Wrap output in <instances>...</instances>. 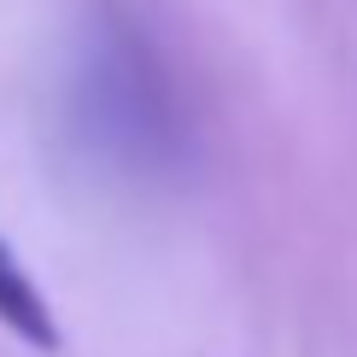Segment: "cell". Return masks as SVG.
<instances>
[{
	"label": "cell",
	"mask_w": 357,
	"mask_h": 357,
	"mask_svg": "<svg viewBox=\"0 0 357 357\" xmlns=\"http://www.w3.org/2000/svg\"><path fill=\"white\" fill-rule=\"evenodd\" d=\"M59 112L70 153L106 182L170 188L199 165L193 94L153 24L129 6H100L88 18Z\"/></svg>",
	"instance_id": "cell-1"
},
{
	"label": "cell",
	"mask_w": 357,
	"mask_h": 357,
	"mask_svg": "<svg viewBox=\"0 0 357 357\" xmlns=\"http://www.w3.org/2000/svg\"><path fill=\"white\" fill-rule=\"evenodd\" d=\"M0 328H12L18 340H29V346H59L53 305L41 299L36 275L6 252V241H0Z\"/></svg>",
	"instance_id": "cell-2"
}]
</instances>
